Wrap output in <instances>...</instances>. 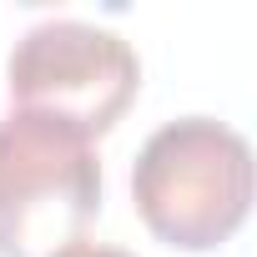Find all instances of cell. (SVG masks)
I'll use <instances>...</instances> for the list:
<instances>
[{"label":"cell","instance_id":"cell-1","mask_svg":"<svg viewBox=\"0 0 257 257\" xmlns=\"http://www.w3.org/2000/svg\"><path fill=\"white\" fill-rule=\"evenodd\" d=\"M132 202L147 232L177 252L222 247L252 212V147L217 116H177L142 142Z\"/></svg>","mask_w":257,"mask_h":257},{"label":"cell","instance_id":"cell-2","mask_svg":"<svg viewBox=\"0 0 257 257\" xmlns=\"http://www.w3.org/2000/svg\"><path fill=\"white\" fill-rule=\"evenodd\" d=\"M96 212V142L51 116H0V257H56L81 242Z\"/></svg>","mask_w":257,"mask_h":257},{"label":"cell","instance_id":"cell-3","mask_svg":"<svg viewBox=\"0 0 257 257\" xmlns=\"http://www.w3.org/2000/svg\"><path fill=\"white\" fill-rule=\"evenodd\" d=\"M142 86V61L116 31L91 21H41L11 51V111L51 116L81 137H101L126 116Z\"/></svg>","mask_w":257,"mask_h":257},{"label":"cell","instance_id":"cell-4","mask_svg":"<svg viewBox=\"0 0 257 257\" xmlns=\"http://www.w3.org/2000/svg\"><path fill=\"white\" fill-rule=\"evenodd\" d=\"M56 257H132V252H121V247H106V242H71V247H61Z\"/></svg>","mask_w":257,"mask_h":257}]
</instances>
